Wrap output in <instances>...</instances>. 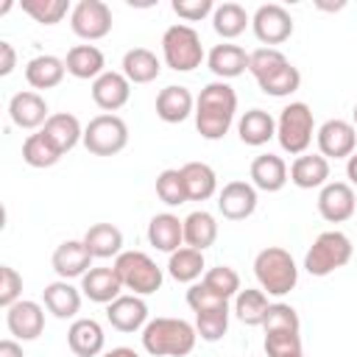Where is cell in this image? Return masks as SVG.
I'll return each mask as SVG.
<instances>
[{"instance_id": "cell-10", "label": "cell", "mask_w": 357, "mask_h": 357, "mask_svg": "<svg viewBox=\"0 0 357 357\" xmlns=\"http://www.w3.org/2000/svg\"><path fill=\"white\" fill-rule=\"evenodd\" d=\"M251 28H254V36H257L262 45L273 47V45H282V42L290 39V33H293V17H290V11H287L284 6H279V3H265V6H259V8L254 11Z\"/></svg>"}, {"instance_id": "cell-18", "label": "cell", "mask_w": 357, "mask_h": 357, "mask_svg": "<svg viewBox=\"0 0 357 357\" xmlns=\"http://www.w3.org/2000/svg\"><path fill=\"white\" fill-rule=\"evenodd\" d=\"M8 117L14 126L20 128H39L47 123L50 112H47V100L33 92V89H25V92H17L11 100H8Z\"/></svg>"}, {"instance_id": "cell-52", "label": "cell", "mask_w": 357, "mask_h": 357, "mask_svg": "<svg viewBox=\"0 0 357 357\" xmlns=\"http://www.w3.org/2000/svg\"><path fill=\"white\" fill-rule=\"evenodd\" d=\"M346 176H349V184L357 187V151L346 159Z\"/></svg>"}, {"instance_id": "cell-28", "label": "cell", "mask_w": 357, "mask_h": 357, "mask_svg": "<svg viewBox=\"0 0 357 357\" xmlns=\"http://www.w3.org/2000/svg\"><path fill=\"white\" fill-rule=\"evenodd\" d=\"M326 178H329V159L321 153H301L290 165V181L301 190L324 187Z\"/></svg>"}, {"instance_id": "cell-51", "label": "cell", "mask_w": 357, "mask_h": 357, "mask_svg": "<svg viewBox=\"0 0 357 357\" xmlns=\"http://www.w3.org/2000/svg\"><path fill=\"white\" fill-rule=\"evenodd\" d=\"M0 357H25V354H22V346L17 340L6 337V340H0Z\"/></svg>"}, {"instance_id": "cell-27", "label": "cell", "mask_w": 357, "mask_h": 357, "mask_svg": "<svg viewBox=\"0 0 357 357\" xmlns=\"http://www.w3.org/2000/svg\"><path fill=\"white\" fill-rule=\"evenodd\" d=\"M64 73H67L64 59L50 56V53L33 56V59L25 64V81H28L33 89H53V86H59V84L64 81Z\"/></svg>"}, {"instance_id": "cell-19", "label": "cell", "mask_w": 357, "mask_h": 357, "mask_svg": "<svg viewBox=\"0 0 357 357\" xmlns=\"http://www.w3.org/2000/svg\"><path fill=\"white\" fill-rule=\"evenodd\" d=\"M106 335L95 318H75L67 329V346L75 357H98L103 351Z\"/></svg>"}, {"instance_id": "cell-50", "label": "cell", "mask_w": 357, "mask_h": 357, "mask_svg": "<svg viewBox=\"0 0 357 357\" xmlns=\"http://www.w3.org/2000/svg\"><path fill=\"white\" fill-rule=\"evenodd\" d=\"M17 67V53L11 42H0V75H11Z\"/></svg>"}, {"instance_id": "cell-38", "label": "cell", "mask_w": 357, "mask_h": 357, "mask_svg": "<svg viewBox=\"0 0 357 357\" xmlns=\"http://www.w3.org/2000/svg\"><path fill=\"white\" fill-rule=\"evenodd\" d=\"M64 153L45 137V131H36V134H28L25 142H22V159L25 165L31 167H53Z\"/></svg>"}, {"instance_id": "cell-25", "label": "cell", "mask_w": 357, "mask_h": 357, "mask_svg": "<svg viewBox=\"0 0 357 357\" xmlns=\"http://www.w3.org/2000/svg\"><path fill=\"white\" fill-rule=\"evenodd\" d=\"M42 131H45V137H47L61 153H67V151H73L78 142H84V128H81L78 117L70 114V112H56V114H50L47 123L42 126Z\"/></svg>"}, {"instance_id": "cell-15", "label": "cell", "mask_w": 357, "mask_h": 357, "mask_svg": "<svg viewBox=\"0 0 357 357\" xmlns=\"http://www.w3.org/2000/svg\"><path fill=\"white\" fill-rule=\"evenodd\" d=\"M6 326L17 340H36L45 332V310L36 301H17L6 310Z\"/></svg>"}, {"instance_id": "cell-20", "label": "cell", "mask_w": 357, "mask_h": 357, "mask_svg": "<svg viewBox=\"0 0 357 357\" xmlns=\"http://www.w3.org/2000/svg\"><path fill=\"white\" fill-rule=\"evenodd\" d=\"M192 109H195V98L181 84L178 86L170 84V86L159 89V95H156V117L162 123H184L190 114H195Z\"/></svg>"}, {"instance_id": "cell-4", "label": "cell", "mask_w": 357, "mask_h": 357, "mask_svg": "<svg viewBox=\"0 0 357 357\" xmlns=\"http://www.w3.org/2000/svg\"><path fill=\"white\" fill-rule=\"evenodd\" d=\"M312 137H315L312 109L301 100L287 103L276 120V139H279L282 151H287L290 156H301L312 145Z\"/></svg>"}, {"instance_id": "cell-5", "label": "cell", "mask_w": 357, "mask_h": 357, "mask_svg": "<svg viewBox=\"0 0 357 357\" xmlns=\"http://www.w3.org/2000/svg\"><path fill=\"white\" fill-rule=\"evenodd\" d=\"M351 254H354V245L343 231H337V229L321 231L304 257V268L310 276H329L337 268L349 265Z\"/></svg>"}, {"instance_id": "cell-26", "label": "cell", "mask_w": 357, "mask_h": 357, "mask_svg": "<svg viewBox=\"0 0 357 357\" xmlns=\"http://www.w3.org/2000/svg\"><path fill=\"white\" fill-rule=\"evenodd\" d=\"M42 301H45L47 312H53L59 321L75 318L78 310H81V293H78V287H73L67 279L50 282V284L42 290Z\"/></svg>"}, {"instance_id": "cell-7", "label": "cell", "mask_w": 357, "mask_h": 357, "mask_svg": "<svg viewBox=\"0 0 357 357\" xmlns=\"http://www.w3.org/2000/svg\"><path fill=\"white\" fill-rule=\"evenodd\" d=\"M114 271L123 290H131L134 296H151L162 287V268L145 251H123L114 259Z\"/></svg>"}, {"instance_id": "cell-53", "label": "cell", "mask_w": 357, "mask_h": 357, "mask_svg": "<svg viewBox=\"0 0 357 357\" xmlns=\"http://www.w3.org/2000/svg\"><path fill=\"white\" fill-rule=\"evenodd\" d=\"M100 357H139V354L134 349H128V346H117V349H112V351H106Z\"/></svg>"}, {"instance_id": "cell-46", "label": "cell", "mask_w": 357, "mask_h": 357, "mask_svg": "<svg viewBox=\"0 0 357 357\" xmlns=\"http://www.w3.org/2000/svg\"><path fill=\"white\" fill-rule=\"evenodd\" d=\"M298 326H301L298 312L290 304H282V301L271 304L268 307V315L262 321V329L265 332H298Z\"/></svg>"}, {"instance_id": "cell-1", "label": "cell", "mask_w": 357, "mask_h": 357, "mask_svg": "<svg viewBox=\"0 0 357 357\" xmlns=\"http://www.w3.org/2000/svg\"><path fill=\"white\" fill-rule=\"evenodd\" d=\"M237 92L226 81H212L195 98V128L204 139H223L234 123Z\"/></svg>"}, {"instance_id": "cell-17", "label": "cell", "mask_w": 357, "mask_h": 357, "mask_svg": "<svg viewBox=\"0 0 357 357\" xmlns=\"http://www.w3.org/2000/svg\"><path fill=\"white\" fill-rule=\"evenodd\" d=\"M106 318L117 332H137L145 329L148 324V304L142 301V296H117L109 307H106Z\"/></svg>"}, {"instance_id": "cell-8", "label": "cell", "mask_w": 357, "mask_h": 357, "mask_svg": "<svg viewBox=\"0 0 357 357\" xmlns=\"http://www.w3.org/2000/svg\"><path fill=\"white\" fill-rule=\"evenodd\" d=\"M128 145V126L117 114H98L84 128V148L95 156H114Z\"/></svg>"}, {"instance_id": "cell-48", "label": "cell", "mask_w": 357, "mask_h": 357, "mask_svg": "<svg viewBox=\"0 0 357 357\" xmlns=\"http://www.w3.org/2000/svg\"><path fill=\"white\" fill-rule=\"evenodd\" d=\"M187 304H190L192 312H204V310H215V307L229 304V301L220 298L218 293H212L204 282H195V284H190V290H187Z\"/></svg>"}, {"instance_id": "cell-42", "label": "cell", "mask_w": 357, "mask_h": 357, "mask_svg": "<svg viewBox=\"0 0 357 357\" xmlns=\"http://www.w3.org/2000/svg\"><path fill=\"white\" fill-rule=\"evenodd\" d=\"M212 293H218L220 298H234L243 287H240V273L234 271V268H229V265H218V268H209L206 273H204V279H201Z\"/></svg>"}, {"instance_id": "cell-22", "label": "cell", "mask_w": 357, "mask_h": 357, "mask_svg": "<svg viewBox=\"0 0 357 357\" xmlns=\"http://www.w3.org/2000/svg\"><path fill=\"white\" fill-rule=\"evenodd\" d=\"M81 290H84V296H86L89 301H95V304H112V301L120 296L123 282H120L114 265H112V268H89V271L81 276Z\"/></svg>"}, {"instance_id": "cell-24", "label": "cell", "mask_w": 357, "mask_h": 357, "mask_svg": "<svg viewBox=\"0 0 357 357\" xmlns=\"http://www.w3.org/2000/svg\"><path fill=\"white\" fill-rule=\"evenodd\" d=\"M251 184L262 192H279L287 184V165L276 153H259L251 162Z\"/></svg>"}, {"instance_id": "cell-44", "label": "cell", "mask_w": 357, "mask_h": 357, "mask_svg": "<svg viewBox=\"0 0 357 357\" xmlns=\"http://www.w3.org/2000/svg\"><path fill=\"white\" fill-rule=\"evenodd\" d=\"M22 11L28 17H33L36 22H42V25H56L73 8H70L67 0H22Z\"/></svg>"}, {"instance_id": "cell-34", "label": "cell", "mask_w": 357, "mask_h": 357, "mask_svg": "<svg viewBox=\"0 0 357 357\" xmlns=\"http://www.w3.org/2000/svg\"><path fill=\"white\" fill-rule=\"evenodd\" d=\"M218 240V220L206 209H195L184 218V243L195 251H206Z\"/></svg>"}, {"instance_id": "cell-41", "label": "cell", "mask_w": 357, "mask_h": 357, "mask_svg": "<svg viewBox=\"0 0 357 357\" xmlns=\"http://www.w3.org/2000/svg\"><path fill=\"white\" fill-rule=\"evenodd\" d=\"M156 195H159V201L167 204V206H181V204H187L190 198H187V187H184L181 170H176V167L162 170V173L156 176Z\"/></svg>"}, {"instance_id": "cell-14", "label": "cell", "mask_w": 357, "mask_h": 357, "mask_svg": "<svg viewBox=\"0 0 357 357\" xmlns=\"http://www.w3.org/2000/svg\"><path fill=\"white\" fill-rule=\"evenodd\" d=\"M131 98V81L123 75V73H114V70H106L100 78L92 81V100L98 109H103L106 114L123 109Z\"/></svg>"}, {"instance_id": "cell-39", "label": "cell", "mask_w": 357, "mask_h": 357, "mask_svg": "<svg viewBox=\"0 0 357 357\" xmlns=\"http://www.w3.org/2000/svg\"><path fill=\"white\" fill-rule=\"evenodd\" d=\"M259 84V89L265 92V95H271V98H287V95H293L298 86H301V73H298V67H293L290 61L284 64V67H279L276 73H271L268 78H262V81H257Z\"/></svg>"}, {"instance_id": "cell-29", "label": "cell", "mask_w": 357, "mask_h": 357, "mask_svg": "<svg viewBox=\"0 0 357 357\" xmlns=\"http://www.w3.org/2000/svg\"><path fill=\"white\" fill-rule=\"evenodd\" d=\"M206 64L209 70L218 75V78H237L248 70V53L240 47V45H215L206 56Z\"/></svg>"}, {"instance_id": "cell-37", "label": "cell", "mask_w": 357, "mask_h": 357, "mask_svg": "<svg viewBox=\"0 0 357 357\" xmlns=\"http://www.w3.org/2000/svg\"><path fill=\"white\" fill-rule=\"evenodd\" d=\"M204 268H206V265H204V251H195V248H190V245L173 251L170 259H167V273H170L176 282H190V284H195V279L204 273Z\"/></svg>"}, {"instance_id": "cell-13", "label": "cell", "mask_w": 357, "mask_h": 357, "mask_svg": "<svg viewBox=\"0 0 357 357\" xmlns=\"http://www.w3.org/2000/svg\"><path fill=\"white\" fill-rule=\"evenodd\" d=\"M218 209L226 220H245L257 209V187L248 181H229L218 192Z\"/></svg>"}, {"instance_id": "cell-2", "label": "cell", "mask_w": 357, "mask_h": 357, "mask_svg": "<svg viewBox=\"0 0 357 357\" xmlns=\"http://www.w3.org/2000/svg\"><path fill=\"white\" fill-rule=\"evenodd\" d=\"M195 340L198 332L184 318H153L142 329V349L153 357H187Z\"/></svg>"}, {"instance_id": "cell-16", "label": "cell", "mask_w": 357, "mask_h": 357, "mask_svg": "<svg viewBox=\"0 0 357 357\" xmlns=\"http://www.w3.org/2000/svg\"><path fill=\"white\" fill-rule=\"evenodd\" d=\"M92 254L86 248L84 240H64L61 245H56L53 251V271L59 279H75V276H84L89 268H92Z\"/></svg>"}, {"instance_id": "cell-21", "label": "cell", "mask_w": 357, "mask_h": 357, "mask_svg": "<svg viewBox=\"0 0 357 357\" xmlns=\"http://www.w3.org/2000/svg\"><path fill=\"white\" fill-rule=\"evenodd\" d=\"M148 243L156 251H178L184 243V220H178V215L173 212H159L151 218L148 223Z\"/></svg>"}, {"instance_id": "cell-6", "label": "cell", "mask_w": 357, "mask_h": 357, "mask_svg": "<svg viewBox=\"0 0 357 357\" xmlns=\"http://www.w3.org/2000/svg\"><path fill=\"white\" fill-rule=\"evenodd\" d=\"M162 56L165 64L176 73H192L204 61V45L195 28L176 22L162 33Z\"/></svg>"}, {"instance_id": "cell-32", "label": "cell", "mask_w": 357, "mask_h": 357, "mask_svg": "<svg viewBox=\"0 0 357 357\" xmlns=\"http://www.w3.org/2000/svg\"><path fill=\"white\" fill-rule=\"evenodd\" d=\"M84 243L89 248L92 257L98 259H109V257H120L123 254V231L112 223H95L86 229Z\"/></svg>"}, {"instance_id": "cell-35", "label": "cell", "mask_w": 357, "mask_h": 357, "mask_svg": "<svg viewBox=\"0 0 357 357\" xmlns=\"http://www.w3.org/2000/svg\"><path fill=\"white\" fill-rule=\"evenodd\" d=\"M268 307H271V301H268V293L262 287L259 290L245 287V290H240L234 296V315L245 326H262V321L268 315Z\"/></svg>"}, {"instance_id": "cell-30", "label": "cell", "mask_w": 357, "mask_h": 357, "mask_svg": "<svg viewBox=\"0 0 357 357\" xmlns=\"http://www.w3.org/2000/svg\"><path fill=\"white\" fill-rule=\"evenodd\" d=\"M131 84H151L162 73V61L156 59L153 50L148 47H131L123 56V70H120Z\"/></svg>"}, {"instance_id": "cell-36", "label": "cell", "mask_w": 357, "mask_h": 357, "mask_svg": "<svg viewBox=\"0 0 357 357\" xmlns=\"http://www.w3.org/2000/svg\"><path fill=\"white\" fill-rule=\"evenodd\" d=\"M245 25H251V17H248V11L240 3H220V6H215L212 28H215L218 36L234 39V36H240L245 31Z\"/></svg>"}, {"instance_id": "cell-31", "label": "cell", "mask_w": 357, "mask_h": 357, "mask_svg": "<svg viewBox=\"0 0 357 357\" xmlns=\"http://www.w3.org/2000/svg\"><path fill=\"white\" fill-rule=\"evenodd\" d=\"M237 134L245 145L259 148V145H265L268 139L276 137V120L265 109H248L237 123Z\"/></svg>"}, {"instance_id": "cell-11", "label": "cell", "mask_w": 357, "mask_h": 357, "mask_svg": "<svg viewBox=\"0 0 357 357\" xmlns=\"http://www.w3.org/2000/svg\"><path fill=\"white\" fill-rule=\"evenodd\" d=\"M315 142H318V153L326 159H349L357 148V128L349 120H326L318 131H315Z\"/></svg>"}, {"instance_id": "cell-49", "label": "cell", "mask_w": 357, "mask_h": 357, "mask_svg": "<svg viewBox=\"0 0 357 357\" xmlns=\"http://www.w3.org/2000/svg\"><path fill=\"white\" fill-rule=\"evenodd\" d=\"M173 11L187 22H198L215 11V3L212 0H173Z\"/></svg>"}, {"instance_id": "cell-40", "label": "cell", "mask_w": 357, "mask_h": 357, "mask_svg": "<svg viewBox=\"0 0 357 357\" xmlns=\"http://www.w3.org/2000/svg\"><path fill=\"white\" fill-rule=\"evenodd\" d=\"M229 329V304H220L215 310H204V312H195V332L201 335V340H220Z\"/></svg>"}, {"instance_id": "cell-9", "label": "cell", "mask_w": 357, "mask_h": 357, "mask_svg": "<svg viewBox=\"0 0 357 357\" xmlns=\"http://www.w3.org/2000/svg\"><path fill=\"white\" fill-rule=\"evenodd\" d=\"M70 28L86 42L103 39L112 31V8L103 0H78L70 11Z\"/></svg>"}, {"instance_id": "cell-47", "label": "cell", "mask_w": 357, "mask_h": 357, "mask_svg": "<svg viewBox=\"0 0 357 357\" xmlns=\"http://www.w3.org/2000/svg\"><path fill=\"white\" fill-rule=\"evenodd\" d=\"M22 293V276L11 265H0V307H14Z\"/></svg>"}, {"instance_id": "cell-33", "label": "cell", "mask_w": 357, "mask_h": 357, "mask_svg": "<svg viewBox=\"0 0 357 357\" xmlns=\"http://www.w3.org/2000/svg\"><path fill=\"white\" fill-rule=\"evenodd\" d=\"M184 176V187H187V198L190 201H206L215 195L218 190V176L206 162H187L184 167H178Z\"/></svg>"}, {"instance_id": "cell-23", "label": "cell", "mask_w": 357, "mask_h": 357, "mask_svg": "<svg viewBox=\"0 0 357 357\" xmlns=\"http://www.w3.org/2000/svg\"><path fill=\"white\" fill-rule=\"evenodd\" d=\"M64 64H67V73L73 78H81V81H89V78L95 81V78H100L106 73V56L95 45H75V47H70Z\"/></svg>"}, {"instance_id": "cell-43", "label": "cell", "mask_w": 357, "mask_h": 357, "mask_svg": "<svg viewBox=\"0 0 357 357\" xmlns=\"http://www.w3.org/2000/svg\"><path fill=\"white\" fill-rule=\"evenodd\" d=\"M284 64H287V56H284L279 47H257L254 53H248V73H251L257 81L268 78L271 73H276V70L284 67Z\"/></svg>"}, {"instance_id": "cell-45", "label": "cell", "mask_w": 357, "mask_h": 357, "mask_svg": "<svg viewBox=\"0 0 357 357\" xmlns=\"http://www.w3.org/2000/svg\"><path fill=\"white\" fill-rule=\"evenodd\" d=\"M265 357H304L298 332H265Z\"/></svg>"}, {"instance_id": "cell-12", "label": "cell", "mask_w": 357, "mask_h": 357, "mask_svg": "<svg viewBox=\"0 0 357 357\" xmlns=\"http://www.w3.org/2000/svg\"><path fill=\"white\" fill-rule=\"evenodd\" d=\"M357 209V195L354 187L346 181H326L318 192V212L326 223H343L354 215Z\"/></svg>"}, {"instance_id": "cell-54", "label": "cell", "mask_w": 357, "mask_h": 357, "mask_svg": "<svg viewBox=\"0 0 357 357\" xmlns=\"http://www.w3.org/2000/svg\"><path fill=\"white\" fill-rule=\"evenodd\" d=\"M351 117H354V128H357V106H354V112H351Z\"/></svg>"}, {"instance_id": "cell-3", "label": "cell", "mask_w": 357, "mask_h": 357, "mask_svg": "<svg viewBox=\"0 0 357 357\" xmlns=\"http://www.w3.org/2000/svg\"><path fill=\"white\" fill-rule=\"evenodd\" d=\"M254 273L268 296H287L298 282V268L290 251L279 245H268L254 257Z\"/></svg>"}]
</instances>
